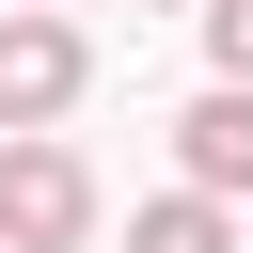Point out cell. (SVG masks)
Wrapping results in <instances>:
<instances>
[{
	"instance_id": "cell-3",
	"label": "cell",
	"mask_w": 253,
	"mask_h": 253,
	"mask_svg": "<svg viewBox=\"0 0 253 253\" xmlns=\"http://www.w3.org/2000/svg\"><path fill=\"white\" fill-rule=\"evenodd\" d=\"M174 158H190V190H253V79H221V95H190L174 111Z\"/></svg>"
},
{
	"instance_id": "cell-5",
	"label": "cell",
	"mask_w": 253,
	"mask_h": 253,
	"mask_svg": "<svg viewBox=\"0 0 253 253\" xmlns=\"http://www.w3.org/2000/svg\"><path fill=\"white\" fill-rule=\"evenodd\" d=\"M206 47H221V79H253V0H206Z\"/></svg>"
},
{
	"instance_id": "cell-6",
	"label": "cell",
	"mask_w": 253,
	"mask_h": 253,
	"mask_svg": "<svg viewBox=\"0 0 253 253\" xmlns=\"http://www.w3.org/2000/svg\"><path fill=\"white\" fill-rule=\"evenodd\" d=\"M190 16H206V0H190Z\"/></svg>"
},
{
	"instance_id": "cell-4",
	"label": "cell",
	"mask_w": 253,
	"mask_h": 253,
	"mask_svg": "<svg viewBox=\"0 0 253 253\" xmlns=\"http://www.w3.org/2000/svg\"><path fill=\"white\" fill-rule=\"evenodd\" d=\"M126 253H237V221H221V190H158V206H126Z\"/></svg>"
},
{
	"instance_id": "cell-1",
	"label": "cell",
	"mask_w": 253,
	"mask_h": 253,
	"mask_svg": "<svg viewBox=\"0 0 253 253\" xmlns=\"http://www.w3.org/2000/svg\"><path fill=\"white\" fill-rule=\"evenodd\" d=\"M79 95H95L79 16H63V0H0V142H16V126H63Z\"/></svg>"
},
{
	"instance_id": "cell-2",
	"label": "cell",
	"mask_w": 253,
	"mask_h": 253,
	"mask_svg": "<svg viewBox=\"0 0 253 253\" xmlns=\"http://www.w3.org/2000/svg\"><path fill=\"white\" fill-rule=\"evenodd\" d=\"M79 237H95V174H79V142L16 126V142H0V253H79Z\"/></svg>"
}]
</instances>
